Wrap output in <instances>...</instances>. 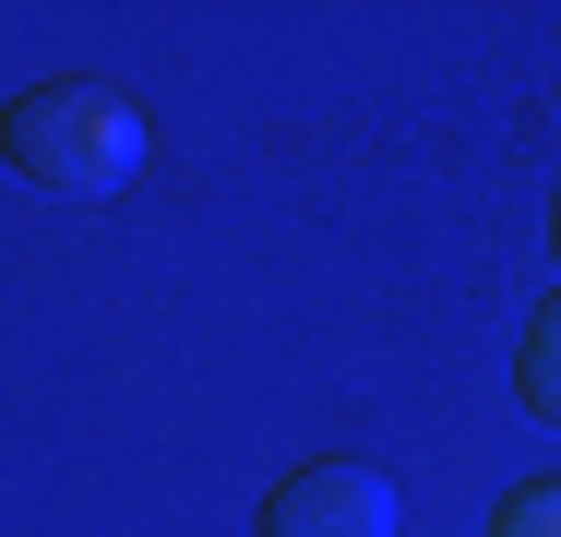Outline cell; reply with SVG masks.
Here are the masks:
<instances>
[{
  "label": "cell",
  "mask_w": 561,
  "mask_h": 537,
  "mask_svg": "<svg viewBox=\"0 0 561 537\" xmlns=\"http://www.w3.org/2000/svg\"><path fill=\"white\" fill-rule=\"evenodd\" d=\"M0 156H12L24 180H48V192L96 204V192H119V180L144 168V119H131L108 84H36V96L0 107Z\"/></svg>",
  "instance_id": "1"
},
{
  "label": "cell",
  "mask_w": 561,
  "mask_h": 537,
  "mask_svg": "<svg viewBox=\"0 0 561 537\" xmlns=\"http://www.w3.org/2000/svg\"><path fill=\"white\" fill-rule=\"evenodd\" d=\"M394 526H407V502L370 466H287L263 490V537H394Z\"/></svg>",
  "instance_id": "2"
},
{
  "label": "cell",
  "mask_w": 561,
  "mask_h": 537,
  "mask_svg": "<svg viewBox=\"0 0 561 537\" xmlns=\"http://www.w3.org/2000/svg\"><path fill=\"white\" fill-rule=\"evenodd\" d=\"M514 395H526V419L561 430V299L526 322V346H514Z\"/></svg>",
  "instance_id": "3"
},
{
  "label": "cell",
  "mask_w": 561,
  "mask_h": 537,
  "mask_svg": "<svg viewBox=\"0 0 561 537\" xmlns=\"http://www.w3.org/2000/svg\"><path fill=\"white\" fill-rule=\"evenodd\" d=\"M490 537H561V478H538V490H514V514Z\"/></svg>",
  "instance_id": "4"
},
{
  "label": "cell",
  "mask_w": 561,
  "mask_h": 537,
  "mask_svg": "<svg viewBox=\"0 0 561 537\" xmlns=\"http://www.w3.org/2000/svg\"><path fill=\"white\" fill-rule=\"evenodd\" d=\"M550 251H561V204H550Z\"/></svg>",
  "instance_id": "5"
}]
</instances>
